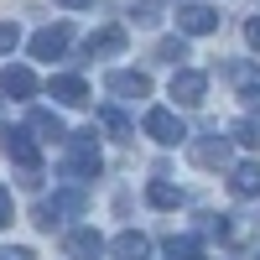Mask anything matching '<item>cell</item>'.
I'll return each instance as SVG.
<instances>
[{
    "instance_id": "obj_27",
    "label": "cell",
    "mask_w": 260,
    "mask_h": 260,
    "mask_svg": "<svg viewBox=\"0 0 260 260\" xmlns=\"http://www.w3.org/2000/svg\"><path fill=\"white\" fill-rule=\"evenodd\" d=\"M245 42H250V47L260 52V16H255V21H250V26H245Z\"/></svg>"
},
{
    "instance_id": "obj_23",
    "label": "cell",
    "mask_w": 260,
    "mask_h": 260,
    "mask_svg": "<svg viewBox=\"0 0 260 260\" xmlns=\"http://www.w3.org/2000/svg\"><path fill=\"white\" fill-rule=\"evenodd\" d=\"M229 136L240 141V146H260V125H255V120H234V130H229Z\"/></svg>"
},
{
    "instance_id": "obj_10",
    "label": "cell",
    "mask_w": 260,
    "mask_h": 260,
    "mask_svg": "<svg viewBox=\"0 0 260 260\" xmlns=\"http://www.w3.org/2000/svg\"><path fill=\"white\" fill-rule=\"evenodd\" d=\"M83 57H115V52H125V31L120 26H99V31H89V42H83Z\"/></svg>"
},
{
    "instance_id": "obj_17",
    "label": "cell",
    "mask_w": 260,
    "mask_h": 260,
    "mask_svg": "<svg viewBox=\"0 0 260 260\" xmlns=\"http://www.w3.org/2000/svg\"><path fill=\"white\" fill-rule=\"evenodd\" d=\"M31 130H37V141H62V136H68L52 110H31Z\"/></svg>"
},
{
    "instance_id": "obj_1",
    "label": "cell",
    "mask_w": 260,
    "mask_h": 260,
    "mask_svg": "<svg viewBox=\"0 0 260 260\" xmlns=\"http://www.w3.org/2000/svg\"><path fill=\"white\" fill-rule=\"evenodd\" d=\"M99 146H94V130L89 136H73L68 141V177L73 182H89V177H99Z\"/></svg>"
},
{
    "instance_id": "obj_7",
    "label": "cell",
    "mask_w": 260,
    "mask_h": 260,
    "mask_svg": "<svg viewBox=\"0 0 260 260\" xmlns=\"http://www.w3.org/2000/svg\"><path fill=\"white\" fill-rule=\"evenodd\" d=\"M177 26L187 37H208V31H219V11L213 6H177Z\"/></svg>"
},
{
    "instance_id": "obj_14",
    "label": "cell",
    "mask_w": 260,
    "mask_h": 260,
    "mask_svg": "<svg viewBox=\"0 0 260 260\" xmlns=\"http://www.w3.org/2000/svg\"><path fill=\"white\" fill-rule=\"evenodd\" d=\"M52 99L57 104H83V99H89V83L73 78V73H62V78H52Z\"/></svg>"
},
{
    "instance_id": "obj_13",
    "label": "cell",
    "mask_w": 260,
    "mask_h": 260,
    "mask_svg": "<svg viewBox=\"0 0 260 260\" xmlns=\"http://www.w3.org/2000/svg\"><path fill=\"white\" fill-rule=\"evenodd\" d=\"M68 255H73V260H99V255H104V240H99L94 229H73V234H68Z\"/></svg>"
},
{
    "instance_id": "obj_28",
    "label": "cell",
    "mask_w": 260,
    "mask_h": 260,
    "mask_svg": "<svg viewBox=\"0 0 260 260\" xmlns=\"http://www.w3.org/2000/svg\"><path fill=\"white\" fill-rule=\"evenodd\" d=\"M57 6H68V11H83V6H94V0H57Z\"/></svg>"
},
{
    "instance_id": "obj_19",
    "label": "cell",
    "mask_w": 260,
    "mask_h": 260,
    "mask_svg": "<svg viewBox=\"0 0 260 260\" xmlns=\"http://www.w3.org/2000/svg\"><path fill=\"white\" fill-rule=\"evenodd\" d=\"M146 198H151V208H177V203H182V192L172 187V182H151V187H146Z\"/></svg>"
},
{
    "instance_id": "obj_6",
    "label": "cell",
    "mask_w": 260,
    "mask_h": 260,
    "mask_svg": "<svg viewBox=\"0 0 260 260\" xmlns=\"http://www.w3.org/2000/svg\"><path fill=\"white\" fill-rule=\"evenodd\" d=\"M0 94L6 99H31L37 94V73L26 62H6V68H0Z\"/></svg>"
},
{
    "instance_id": "obj_2",
    "label": "cell",
    "mask_w": 260,
    "mask_h": 260,
    "mask_svg": "<svg viewBox=\"0 0 260 260\" xmlns=\"http://www.w3.org/2000/svg\"><path fill=\"white\" fill-rule=\"evenodd\" d=\"M68 47H73V26H42L37 37H31V57L37 62H57V57H68Z\"/></svg>"
},
{
    "instance_id": "obj_4",
    "label": "cell",
    "mask_w": 260,
    "mask_h": 260,
    "mask_svg": "<svg viewBox=\"0 0 260 260\" xmlns=\"http://www.w3.org/2000/svg\"><path fill=\"white\" fill-rule=\"evenodd\" d=\"M89 208V198H83L78 187H68V192H52V198H42V208H37V224L42 229H52V224H62V213H83Z\"/></svg>"
},
{
    "instance_id": "obj_8",
    "label": "cell",
    "mask_w": 260,
    "mask_h": 260,
    "mask_svg": "<svg viewBox=\"0 0 260 260\" xmlns=\"http://www.w3.org/2000/svg\"><path fill=\"white\" fill-rule=\"evenodd\" d=\"M203 94H208V78L203 73H192V68H182V73H172V99L177 104H203Z\"/></svg>"
},
{
    "instance_id": "obj_5",
    "label": "cell",
    "mask_w": 260,
    "mask_h": 260,
    "mask_svg": "<svg viewBox=\"0 0 260 260\" xmlns=\"http://www.w3.org/2000/svg\"><path fill=\"white\" fill-rule=\"evenodd\" d=\"M146 136L156 146H177V141H187V125L172 110H146Z\"/></svg>"
},
{
    "instance_id": "obj_11",
    "label": "cell",
    "mask_w": 260,
    "mask_h": 260,
    "mask_svg": "<svg viewBox=\"0 0 260 260\" xmlns=\"http://www.w3.org/2000/svg\"><path fill=\"white\" fill-rule=\"evenodd\" d=\"M110 255H115V260H151V240L136 234V229H125V234H115Z\"/></svg>"
},
{
    "instance_id": "obj_15",
    "label": "cell",
    "mask_w": 260,
    "mask_h": 260,
    "mask_svg": "<svg viewBox=\"0 0 260 260\" xmlns=\"http://www.w3.org/2000/svg\"><path fill=\"white\" fill-rule=\"evenodd\" d=\"M229 187L240 192V198H255V192H260V161H240L234 177H229Z\"/></svg>"
},
{
    "instance_id": "obj_22",
    "label": "cell",
    "mask_w": 260,
    "mask_h": 260,
    "mask_svg": "<svg viewBox=\"0 0 260 260\" xmlns=\"http://www.w3.org/2000/svg\"><path fill=\"white\" fill-rule=\"evenodd\" d=\"M187 57V42L182 37H161L156 42V62H182Z\"/></svg>"
},
{
    "instance_id": "obj_3",
    "label": "cell",
    "mask_w": 260,
    "mask_h": 260,
    "mask_svg": "<svg viewBox=\"0 0 260 260\" xmlns=\"http://www.w3.org/2000/svg\"><path fill=\"white\" fill-rule=\"evenodd\" d=\"M0 146H6V156H11L21 172H26V182L42 177V161H37V146H31L26 130H6V136H0Z\"/></svg>"
},
{
    "instance_id": "obj_21",
    "label": "cell",
    "mask_w": 260,
    "mask_h": 260,
    "mask_svg": "<svg viewBox=\"0 0 260 260\" xmlns=\"http://www.w3.org/2000/svg\"><path fill=\"white\" fill-rule=\"evenodd\" d=\"M130 21H136V26H156L161 21V0H136V6H130Z\"/></svg>"
},
{
    "instance_id": "obj_12",
    "label": "cell",
    "mask_w": 260,
    "mask_h": 260,
    "mask_svg": "<svg viewBox=\"0 0 260 260\" xmlns=\"http://www.w3.org/2000/svg\"><path fill=\"white\" fill-rule=\"evenodd\" d=\"M192 161H198V167H229V141H224V136L192 141Z\"/></svg>"
},
{
    "instance_id": "obj_16",
    "label": "cell",
    "mask_w": 260,
    "mask_h": 260,
    "mask_svg": "<svg viewBox=\"0 0 260 260\" xmlns=\"http://www.w3.org/2000/svg\"><path fill=\"white\" fill-rule=\"evenodd\" d=\"M229 78H240V99L250 104V110H260V73H255V68H245V62H234Z\"/></svg>"
},
{
    "instance_id": "obj_25",
    "label": "cell",
    "mask_w": 260,
    "mask_h": 260,
    "mask_svg": "<svg viewBox=\"0 0 260 260\" xmlns=\"http://www.w3.org/2000/svg\"><path fill=\"white\" fill-rule=\"evenodd\" d=\"M11 219H16V208H11V192H6V187H0V229H6Z\"/></svg>"
},
{
    "instance_id": "obj_26",
    "label": "cell",
    "mask_w": 260,
    "mask_h": 260,
    "mask_svg": "<svg viewBox=\"0 0 260 260\" xmlns=\"http://www.w3.org/2000/svg\"><path fill=\"white\" fill-rule=\"evenodd\" d=\"M0 260H31V250H26V245H6V250H0Z\"/></svg>"
},
{
    "instance_id": "obj_24",
    "label": "cell",
    "mask_w": 260,
    "mask_h": 260,
    "mask_svg": "<svg viewBox=\"0 0 260 260\" xmlns=\"http://www.w3.org/2000/svg\"><path fill=\"white\" fill-rule=\"evenodd\" d=\"M16 42H21V26L16 21H0V52H11Z\"/></svg>"
},
{
    "instance_id": "obj_18",
    "label": "cell",
    "mask_w": 260,
    "mask_h": 260,
    "mask_svg": "<svg viewBox=\"0 0 260 260\" xmlns=\"http://www.w3.org/2000/svg\"><path fill=\"white\" fill-rule=\"evenodd\" d=\"M167 255H172V260H203V245L192 240V234H182V240L172 234V240H167Z\"/></svg>"
},
{
    "instance_id": "obj_20",
    "label": "cell",
    "mask_w": 260,
    "mask_h": 260,
    "mask_svg": "<svg viewBox=\"0 0 260 260\" xmlns=\"http://www.w3.org/2000/svg\"><path fill=\"white\" fill-rule=\"evenodd\" d=\"M99 125H104V130H110V136H115V141H130V136H136V130H130V120H125L120 110H99Z\"/></svg>"
},
{
    "instance_id": "obj_9",
    "label": "cell",
    "mask_w": 260,
    "mask_h": 260,
    "mask_svg": "<svg viewBox=\"0 0 260 260\" xmlns=\"http://www.w3.org/2000/svg\"><path fill=\"white\" fill-rule=\"evenodd\" d=\"M104 89L120 94V99H146V94H151V78H146V73H130V68H115L110 78H104Z\"/></svg>"
}]
</instances>
